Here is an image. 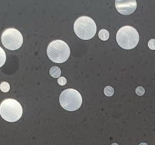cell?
<instances>
[{
	"mask_svg": "<svg viewBox=\"0 0 155 145\" xmlns=\"http://www.w3.org/2000/svg\"><path fill=\"white\" fill-rule=\"evenodd\" d=\"M74 30L78 38L88 40L95 36L97 26L95 21L88 16H81L78 18L74 24Z\"/></svg>",
	"mask_w": 155,
	"mask_h": 145,
	"instance_id": "obj_1",
	"label": "cell"
},
{
	"mask_svg": "<svg viewBox=\"0 0 155 145\" xmlns=\"http://www.w3.org/2000/svg\"><path fill=\"white\" fill-rule=\"evenodd\" d=\"M138 32L130 26H123L116 34V41L120 47L125 49H134L139 43Z\"/></svg>",
	"mask_w": 155,
	"mask_h": 145,
	"instance_id": "obj_2",
	"label": "cell"
},
{
	"mask_svg": "<svg viewBox=\"0 0 155 145\" xmlns=\"http://www.w3.org/2000/svg\"><path fill=\"white\" fill-rule=\"evenodd\" d=\"M23 114L21 104L14 99H6L0 104V115L8 122L19 121Z\"/></svg>",
	"mask_w": 155,
	"mask_h": 145,
	"instance_id": "obj_3",
	"label": "cell"
},
{
	"mask_svg": "<svg viewBox=\"0 0 155 145\" xmlns=\"http://www.w3.org/2000/svg\"><path fill=\"white\" fill-rule=\"evenodd\" d=\"M47 52L50 60L56 63H62L69 58L70 49L65 42L58 39L48 45Z\"/></svg>",
	"mask_w": 155,
	"mask_h": 145,
	"instance_id": "obj_4",
	"label": "cell"
},
{
	"mask_svg": "<svg viewBox=\"0 0 155 145\" xmlns=\"http://www.w3.org/2000/svg\"><path fill=\"white\" fill-rule=\"evenodd\" d=\"M59 101L64 110L74 111L81 106L82 97L79 92H78L76 90L67 89L61 93Z\"/></svg>",
	"mask_w": 155,
	"mask_h": 145,
	"instance_id": "obj_5",
	"label": "cell"
},
{
	"mask_svg": "<svg viewBox=\"0 0 155 145\" xmlns=\"http://www.w3.org/2000/svg\"><path fill=\"white\" fill-rule=\"evenodd\" d=\"M1 40L6 49L9 50H16L23 45V38L19 30L10 28L3 32Z\"/></svg>",
	"mask_w": 155,
	"mask_h": 145,
	"instance_id": "obj_6",
	"label": "cell"
},
{
	"mask_svg": "<svg viewBox=\"0 0 155 145\" xmlns=\"http://www.w3.org/2000/svg\"><path fill=\"white\" fill-rule=\"evenodd\" d=\"M115 5L120 13L124 16L134 13L137 9V1L136 0H116Z\"/></svg>",
	"mask_w": 155,
	"mask_h": 145,
	"instance_id": "obj_7",
	"label": "cell"
},
{
	"mask_svg": "<svg viewBox=\"0 0 155 145\" xmlns=\"http://www.w3.org/2000/svg\"><path fill=\"white\" fill-rule=\"evenodd\" d=\"M50 74L54 78H59V77L61 74V70L58 67H51V70H50Z\"/></svg>",
	"mask_w": 155,
	"mask_h": 145,
	"instance_id": "obj_8",
	"label": "cell"
},
{
	"mask_svg": "<svg viewBox=\"0 0 155 145\" xmlns=\"http://www.w3.org/2000/svg\"><path fill=\"white\" fill-rule=\"evenodd\" d=\"M99 36L100 38V39H102V40H107L109 38V32L106 30H101L99 33Z\"/></svg>",
	"mask_w": 155,
	"mask_h": 145,
	"instance_id": "obj_9",
	"label": "cell"
},
{
	"mask_svg": "<svg viewBox=\"0 0 155 145\" xmlns=\"http://www.w3.org/2000/svg\"><path fill=\"white\" fill-rule=\"evenodd\" d=\"M5 60H6V55L5 51L2 47H0V67H2L5 64Z\"/></svg>",
	"mask_w": 155,
	"mask_h": 145,
	"instance_id": "obj_10",
	"label": "cell"
},
{
	"mask_svg": "<svg viewBox=\"0 0 155 145\" xmlns=\"http://www.w3.org/2000/svg\"><path fill=\"white\" fill-rule=\"evenodd\" d=\"M9 89H10V86L7 82H2L0 84V90L2 91L3 93H7L9 92Z\"/></svg>",
	"mask_w": 155,
	"mask_h": 145,
	"instance_id": "obj_11",
	"label": "cell"
},
{
	"mask_svg": "<svg viewBox=\"0 0 155 145\" xmlns=\"http://www.w3.org/2000/svg\"><path fill=\"white\" fill-rule=\"evenodd\" d=\"M104 93L106 96H113V93H114V90H113V88L112 87L108 86V87H106L104 89Z\"/></svg>",
	"mask_w": 155,
	"mask_h": 145,
	"instance_id": "obj_12",
	"label": "cell"
},
{
	"mask_svg": "<svg viewBox=\"0 0 155 145\" xmlns=\"http://www.w3.org/2000/svg\"><path fill=\"white\" fill-rule=\"evenodd\" d=\"M145 93V90L143 87H138L137 89H136V93L138 95V96H143Z\"/></svg>",
	"mask_w": 155,
	"mask_h": 145,
	"instance_id": "obj_13",
	"label": "cell"
},
{
	"mask_svg": "<svg viewBox=\"0 0 155 145\" xmlns=\"http://www.w3.org/2000/svg\"><path fill=\"white\" fill-rule=\"evenodd\" d=\"M148 47L150 48L151 50H154L155 49V39H152L148 42Z\"/></svg>",
	"mask_w": 155,
	"mask_h": 145,
	"instance_id": "obj_14",
	"label": "cell"
},
{
	"mask_svg": "<svg viewBox=\"0 0 155 145\" xmlns=\"http://www.w3.org/2000/svg\"><path fill=\"white\" fill-rule=\"evenodd\" d=\"M58 83L60 84L61 86H64L67 84V80H66L65 77H59L58 80Z\"/></svg>",
	"mask_w": 155,
	"mask_h": 145,
	"instance_id": "obj_15",
	"label": "cell"
},
{
	"mask_svg": "<svg viewBox=\"0 0 155 145\" xmlns=\"http://www.w3.org/2000/svg\"><path fill=\"white\" fill-rule=\"evenodd\" d=\"M139 145H148L147 143H140Z\"/></svg>",
	"mask_w": 155,
	"mask_h": 145,
	"instance_id": "obj_16",
	"label": "cell"
},
{
	"mask_svg": "<svg viewBox=\"0 0 155 145\" xmlns=\"http://www.w3.org/2000/svg\"><path fill=\"white\" fill-rule=\"evenodd\" d=\"M112 145H119V144H118V143H113Z\"/></svg>",
	"mask_w": 155,
	"mask_h": 145,
	"instance_id": "obj_17",
	"label": "cell"
}]
</instances>
